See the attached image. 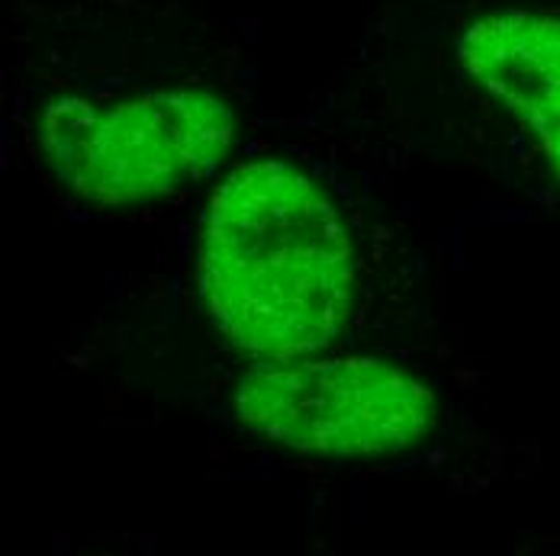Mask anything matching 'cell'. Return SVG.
Here are the masks:
<instances>
[{
  "instance_id": "obj_1",
  "label": "cell",
  "mask_w": 560,
  "mask_h": 556,
  "mask_svg": "<svg viewBox=\"0 0 560 556\" xmlns=\"http://www.w3.org/2000/svg\"><path fill=\"white\" fill-rule=\"evenodd\" d=\"M197 286L207 319L235 351L255 360L323 354L354 309V245L306 170L245 162L210 197Z\"/></svg>"
},
{
  "instance_id": "obj_2",
  "label": "cell",
  "mask_w": 560,
  "mask_h": 556,
  "mask_svg": "<svg viewBox=\"0 0 560 556\" xmlns=\"http://www.w3.org/2000/svg\"><path fill=\"white\" fill-rule=\"evenodd\" d=\"M235 142V113L203 87L126 100L58 97L39 145L58 180L94 206H139L210 177Z\"/></svg>"
},
{
  "instance_id": "obj_3",
  "label": "cell",
  "mask_w": 560,
  "mask_h": 556,
  "mask_svg": "<svg viewBox=\"0 0 560 556\" xmlns=\"http://www.w3.org/2000/svg\"><path fill=\"white\" fill-rule=\"evenodd\" d=\"M238 425L268 445L326 460H368L425 441L439 399L377 357L261 360L235 383Z\"/></svg>"
},
{
  "instance_id": "obj_4",
  "label": "cell",
  "mask_w": 560,
  "mask_h": 556,
  "mask_svg": "<svg viewBox=\"0 0 560 556\" xmlns=\"http://www.w3.org/2000/svg\"><path fill=\"white\" fill-rule=\"evenodd\" d=\"M457 58L493 100L532 129L560 177V16L487 13L460 33Z\"/></svg>"
}]
</instances>
